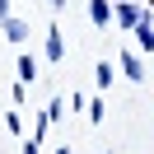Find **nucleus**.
Segmentation results:
<instances>
[{
  "mask_svg": "<svg viewBox=\"0 0 154 154\" xmlns=\"http://www.w3.org/2000/svg\"><path fill=\"white\" fill-rule=\"evenodd\" d=\"M47 5H56V10H61V5H66V0H47Z\"/></svg>",
  "mask_w": 154,
  "mask_h": 154,
  "instance_id": "9d476101",
  "label": "nucleus"
},
{
  "mask_svg": "<svg viewBox=\"0 0 154 154\" xmlns=\"http://www.w3.org/2000/svg\"><path fill=\"white\" fill-rule=\"evenodd\" d=\"M117 61H122V70H126V75H131V79H145V61L135 56V51H122V56H117Z\"/></svg>",
  "mask_w": 154,
  "mask_h": 154,
  "instance_id": "f03ea898",
  "label": "nucleus"
},
{
  "mask_svg": "<svg viewBox=\"0 0 154 154\" xmlns=\"http://www.w3.org/2000/svg\"><path fill=\"white\" fill-rule=\"evenodd\" d=\"M33 75H38V56H19V79L33 84Z\"/></svg>",
  "mask_w": 154,
  "mask_h": 154,
  "instance_id": "0eeeda50",
  "label": "nucleus"
},
{
  "mask_svg": "<svg viewBox=\"0 0 154 154\" xmlns=\"http://www.w3.org/2000/svg\"><path fill=\"white\" fill-rule=\"evenodd\" d=\"M145 14H149V23H154V10H145Z\"/></svg>",
  "mask_w": 154,
  "mask_h": 154,
  "instance_id": "9b49d317",
  "label": "nucleus"
},
{
  "mask_svg": "<svg viewBox=\"0 0 154 154\" xmlns=\"http://www.w3.org/2000/svg\"><path fill=\"white\" fill-rule=\"evenodd\" d=\"M5 14H10V0H0V19H5Z\"/></svg>",
  "mask_w": 154,
  "mask_h": 154,
  "instance_id": "1a4fd4ad",
  "label": "nucleus"
},
{
  "mask_svg": "<svg viewBox=\"0 0 154 154\" xmlns=\"http://www.w3.org/2000/svg\"><path fill=\"white\" fill-rule=\"evenodd\" d=\"M0 23H5V38H10V42H23V38H28V23H23V19H10V14H5Z\"/></svg>",
  "mask_w": 154,
  "mask_h": 154,
  "instance_id": "39448f33",
  "label": "nucleus"
},
{
  "mask_svg": "<svg viewBox=\"0 0 154 154\" xmlns=\"http://www.w3.org/2000/svg\"><path fill=\"white\" fill-rule=\"evenodd\" d=\"M89 19L107 28V23H112V5H107V0H89Z\"/></svg>",
  "mask_w": 154,
  "mask_h": 154,
  "instance_id": "7ed1b4c3",
  "label": "nucleus"
},
{
  "mask_svg": "<svg viewBox=\"0 0 154 154\" xmlns=\"http://www.w3.org/2000/svg\"><path fill=\"white\" fill-rule=\"evenodd\" d=\"M98 84H103V89L112 84V61H98Z\"/></svg>",
  "mask_w": 154,
  "mask_h": 154,
  "instance_id": "6e6552de",
  "label": "nucleus"
},
{
  "mask_svg": "<svg viewBox=\"0 0 154 154\" xmlns=\"http://www.w3.org/2000/svg\"><path fill=\"white\" fill-rule=\"evenodd\" d=\"M140 5H117V23H122V28H135V23H140Z\"/></svg>",
  "mask_w": 154,
  "mask_h": 154,
  "instance_id": "20e7f679",
  "label": "nucleus"
},
{
  "mask_svg": "<svg viewBox=\"0 0 154 154\" xmlns=\"http://www.w3.org/2000/svg\"><path fill=\"white\" fill-rule=\"evenodd\" d=\"M66 56V42H61V28H51L47 33V61H61Z\"/></svg>",
  "mask_w": 154,
  "mask_h": 154,
  "instance_id": "423d86ee",
  "label": "nucleus"
},
{
  "mask_svg": "<svg viewBox=\"0 0 154 154\" xmlns=\"http://www.w3.org/2000/svg\"><path fill=\"white\" fill-rule=\"evenodd\" d=\"M135 42H140V51H154V23H149V14H140V23H135Z\"/></svg>",
  "mask_w": 154,
  "mask_h": 154,
  "instance_id": "f257e3e1",
  "label": "nucleus"
}]
</instances>
